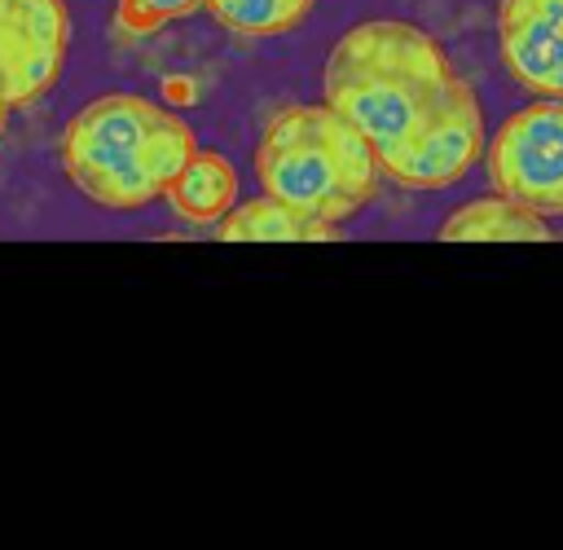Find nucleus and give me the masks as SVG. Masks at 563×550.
Returning <instances> with one entry per match:
<instances>
[{"label":"nucleus","instance_id":"nucleus-8","mask_svg":"<svg viewBox=\"0 0 563 550\" xmlns=\"http://www.w3.org/2000/svg\"><path fill=\"white\" fill-rule=\"evenodd\" d=\"M216 238L220 242H330L343 233L330 220H317L273 194H260V198L233 202L216 220Z\"/></svg>","mask_w":563,"mask_h":550},{"label":"nucleus","instance_id":"nucleus-1","mask_svg":"<svg viewBox=\"0 0 563 550\" xmlns=\"http://www.w3.org/2000/svg\"><path fill=\"white\" fill-rule=\"evenodd\" d=\"M457 84L440 40L400 18L356 22L325 57V106L339 110L378 158L409 141Z\"/></svg>","mask_w":563,"mask_h":550},{"label":"nucleus","instance_id":"nucleus-2","mask_svg":"<svg viewBox=\"0 0 563 550\" xmlns=\"http://www.w3.org/2000/svg\"><path fill=\"white\" fill-rule=\"evenodd\" d=\"M260 189L317 216L343 224L378 194V154L374 145L325 101L290 106L273 114L255 150Z\"/></svg>","mask_w":563,"mask_h":550},{"label":"nucleus","instance_id":"nucleus-10","mask_svg":"<svg viewBox=\"0 0 563 550\" xmlns=\"http://www.w3.org/2000/svg\"><path fill=\"white\" fill-rule=\"evenodd\" d=\"M172 211L189 224H216L238 202V172L220 150H194L176 180L163 189Z\"/></svg>","mask_w":563,"mask_h":550},{"label":"nucleus","instance_id":"nucleus-7","mask_svg":"<svg viewBox=\"0 0 563 550\" xmlns=\"http://www.w3.org/2000/svg\"><path fill=\"white\" fill-rule=\"evenodd\" d=\"M506 70L541 97L563 88V0H501L497 13Z\"/></svg>","mask_w":563,"mask_h":550},{"label":"nucleus","instance_id":"nucleus-12","mask_svg":"<svg viewBox=\"0 0 563 550\" xmlns=\"http://www.w3.org/2000/svg\"><path fill=\"white\" fill-rule=\"evenodd\" d=\"M194 150H198L194 128L158 106V114H154V123H150V136H145V167H150V180H154L158 198H163V189L176 180V172L189 163Z\"/></svg>","mask_w":563,"mask_h":550},{"label":"nucleus","instance_id":"nucleus-3","mask_svg":"<svg viewBox=\"0 0 563 550\" xmlns=\"http://www.w3.org/2000/svg\"><path fill=\"white\" fill-rule=\"evenodd\" d=\"M158 106L136 92L88 101L62 132V167L70 185L110 211H136L158 198L145 167V136Z\"/></svg>","mask_w":563,"mask_h":550},{"label":"nucleus","instance_id":"nucleus-6","mask_svg":"<svg viewBox=\"0 0 563 550\" xmlns=\"http://www.w3.org/2000/svg\"><path fill=\"white\" fill-rule=\"evenodd\" d=\"M70 48L66 0H0V97L9 110L44 97Z\"/></svg>","mask_w":563,"mask_h":550},{"label":"nucleus","instance_id":"nucleus-13","mask_svg":"<svg viewBox=\"0 0 563 550\" xmlns=\"http://www.w3.org/2000/svg\"><path fill=\"white\" fill-rule=\"evenodd\" d=\"M194 9H202V0H119L114 18H119V31H128V35H154L158 26H167Z\"/></svg>","mask_w":563,"mask_h":550},{"label":"nucleus","instance_id":"nucleus-14","mask_svg":"<svg viewBox=\"0 0 563 550\" xmlns=\"http://www.w3.org/2000/svg\"><path fill=\"white\" fill-rule=\"evenodd\" d=\"M4 123H9V101L0 97V132H4Z\"/></svg>","mask_w":563,"mask_h":550},{"label":"nucleus","instance_id":"nucleus-11","mask_svg":"<svg viewBox=\"0 0 563 550\" xmlns=\"http://www.w3.org/2000/svg\"><path fill=\"white\" fill-rule=\"evenodd\" d=\"M211 9V18L246 40H268L282 31H295L317 0H202Z\"/></svg>","mask_w":563,"mask_h":550},{"label":"nucleus","instance_id":"nucleus-4","mask_svg":"<svg viewBox=\"0 0 563 550\" xmlns=\"http://www.w3.org/2000/svg\"><path fill=\"white\" fill-rule=\"evenodd\" d=\"M493 189L550 216H563V97L515 110L488 145Z\"/></svg>","mask_w":563,"mask_h":550},{"label":"nucleus","instance_id":"nucleus-9","mask_svg":"<svg viewBox=\"0 0 563 550\" xmlns=\"http://www.w3.org/2000/svg\"><path fill=\"white\" fill-rule=\"evenodd\" d=\"M550 220L506 194L475 198L440 224V242H550Z\"/></svg>","mask_w":563,"mask_h":550},{"label":"nucleus","instance_id":"nucleus-5","mask_svg":"<svg viewBox=\"0 0 563 550\" xmlns=\"http://www.w3.org/2000/svg\"><path fill=\"white\" fill-rule=\"evenodd\" d=\"M484 154V114L466 84L449 92V101L396 150L378 158L383 176L405 189H449L457 185Z\"/></svg>","mask_w":563,"mask_h":550}]
</instances>
